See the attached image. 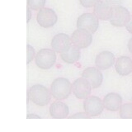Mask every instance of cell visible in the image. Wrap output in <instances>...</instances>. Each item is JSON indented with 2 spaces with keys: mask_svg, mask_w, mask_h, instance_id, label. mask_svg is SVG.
Wrapping results in <instances>:
<instances>
[{
  "mask_svg": "<svg viewBox=\"0 0 132 132\" xmlns=\"http://www.w3.org/2000/svg\"><path fill=\"white\" fill-rule=\"evenodd\" d=\"M92 85L84 77L78 78L73 82V93L78 99H86L92 92Z\"/></svg>",
  "mask_w": 132,
  "mask_h": 132,
  "instance_id": "obj_9",
  "label": "cell"
},
{
  "mask_svg": "<svg viewBox=\"0 0 132 132\" xmlns=\"http://www.w3.org/2000/svg\"><path fill=\"white\" fill-rule=\"evenodd\" d=\"M69 109L65 103L59 100L54 102L50 106V114L55 119H64L69 116Z\"/></svg>",
  "mask_w": 132,
  "mask_h": 132,
  "instance_id": "obj_16",
  "label": "cell"
},
{
  "mask_svg": "<svg viewBox=\"0 0 132 132\" xmlns=\"http://www.w3.org/2000/svg\"><path fill=\"white\" fill-rule=\"evenodd\" d=\"M104 103L97 96L87 97L84 102V109L90 117H97L104 110Z\"/></svg>",
  "mask_w": 132,
  "mask_h": 132,
  "instance_id": "obj_8",
  "label": "cell"
},
{
  "mask_svg": "<svg viewBox=\"0 0 132 132\" xmlns=\"http://www.w3.org/2000/svg\"><path fill=\"white\" fill-rule=\"evenodd\" d=\"M130 13L126 7L121 5L113 6V12L110 18L111 24L114 27H125L130 19Z\"/></svg>",
  "mask_w": 132,
  "mask_h": 132,
  "instance_id": "obj_4",
  "label": "cell"
},
{
  "mask_svg": "<svg viewBox=\"0 0 132 132\" xmlns=\"http://www.w3.org/2000/svg\"><path fill=\"white\" fill-rule=\"evenodd\" d=\"M37 67L41 69H51L56 62V54L54 50L41 49L37 52L35 57Z\"/></svg>",
  "mask_w": 132,
  "mask_h": 132,
  "instance_id": "obj_3",
  "label": "cell"
},
{
  "mask_svg": "<svg viewBox=\"0 0 132 132\" xmlns=\"http://www.w3.org/2000/svg\"><path fill=\"white\" fill-rule=\"evenodd\" d=\"M27 22L28 23L30 22V20L31 19V8L27 7Z\"/></svg>",
  "mask_w": 132,
  "mask_h": 132,
  "instance_id": "obj_25",
  "label": "cell"
},
{
  "mask_svg": "<svg viewBox=\"0 0 132 132\" xmlns=\"http://www.w3.org/2000/svg\"><path fill=\"white\" fill-rule=\"evenodd\" d=\"M104 106L110 111H118L122 105V97L117 93H110L106 94L103 99Z\"/></svg>",
  "mask_w": 132,
  "mask_h": 132,
  "instance_id": "obj_15",
  "label": "cell"
},
{
  "mask_svg": "<svg viewBox=\"0 0 132 132\" xmlns=\"http://www.w3.org/2000/svg\"><path fill=\"white\" fill-rule=\"evenodd\" d=\"M36 21L40 27L44 28H50L56 24L58 16L56 12L51 8L43 7L37 12Z\"/></svg>",
  "mask_w": 132,
  "mask_h": 132,
  "instance_id": "obj_5",
  "label": "cell"
},
{
  "mask_svg": "<svg viewBox=\"0 0 132 132\" xmlns=\"http://www.w3.org/2000/svg\"><path fill=\"white\" fill-rule=\"evenodd\" d=\"M104 1L107 2L111 3V5H120V4H121L125 0H104Z\"/></svg>",
  "mask_w": 132,
  "mask_h": 132,
  "instance_id": "obj_23",
  "label": "cell"
},
{
  "mask_svg": "<svg viewBox=\"0 0 132 132\" xmlns=\"http://www.w3.org/2000/svg\"><path fill=\"white\" fill-rule=\"evenodd\" d=\"M72 44L79 49H85L88 47L93 42V36L90 31L84 29L78 28L71 36Z\"/></svg>",
  "mask_w": 132,
  "mask_h": 132,
  "instance_id": "obj_7",
  "label": "cell"
},
{
  "mask_svg": "<svg viewBox=\"0 0 132 132\" xmlns=\"http://www.w3.org/2000/svg\"><path fill=\"white\" fill-rule=\"evenodd\" d=\"M91 117L88 115L86 112H78L76 114H73L69 117V119H89Z\"/></svg>",
  "mask_w": 132,
  "mask_h": 132,
  "instance_id": "obj_22",
  "label": "cell"
},
{
  "mask_svg": "<svg viewBox=\"0 0 132 132\" xmlns=\"http://www.w3.org/2000/svg\"><path fill=\"white\" fill-rule=\"evenodd\" d=\"M120 117L122 119H132V103H125L120 108Z\"/></svg>",
  "mask_w": 132,
  "mask_h": 132,
  "instance_id": "obj_18",
  "label": "cell"
},
{
  "mask_svg": "<svg viewBox=\"0 0 132 132\" xmlns=\"http://www.w3.org/2000/svg\"><path fill=\"white\" fill-rule=\"evenodd\" d=\"M73 90V85L65 78H57L53 81L51 86L52 97L56 100H64L68 98Z\"/></svg>",
  "mask_w": 132,
  "mask_h": 132,
  "instance_id": "obj_1",
  "label": "cell"
},
{
  "mask_svg": "<svg viewBox=\"0 0 132 132\" xmlns=\"http://www.w3.org/2000/svg\"><path fill=\"white\" fill-rule=\"evenodd\" d=\"M81 52L80 49L76 46H71L68 51L60 53V58L64 62L67 64H74L80 59Z\"/></svg>",
  "mask_w": 132,
  "mask_h": 132,
  "instance_id": "obj_17",
  "label": "cell"
},
{
  "mask_svg": "<svg viewBox=\"0 0 132 132\" xmlns=\"http://www.w3.org/2000/svg\"><path fill=\"white\" fill-rule=\"evenodd\" d=\"M126 30L128 31V32L130 33V34H132V16H130V19L129 21V22L126 24Z\"/></svg>",
  "mask_w": 132,
  "mask_h": 132,
  "instance_id": "obj_24",
  "label": "cell"
},
{
  "mask_svg": "<svg viewBox=\"0 0 132 132\" xmlns=\"http://www.w3.org/2000/svg\"><path fill=\"white\" fill-rule=\"evenodd\" d=\"M82 77L88 80L93 88H99L103 81V74L100 71V69L96 67L86 68L82 73Z\"/></svg>",
  "mask_w": 132,
  "mask_h": 132,
  "instance_id": "obj_11",
  "label": "cell"
},
{
  "mask_svg": "<svg viewBox=\"0 0 132 132\" xmlns=\"http://www.w3.org/2000/svg\"><path fill=\"white\" fill-rule=\"evenodd\" d=\"M113 12V7L111 3L106 1H100L93 7V13L98 19L102 21L110 20Z\"/></svg>",
  "mask_w": 132,
  "mask_h": 132,
  "instance_id": "obj_13",
  "label": "cell"
},
{
  "mask_svg": "<svg viewBox=\"0 0 132 132\" xmlns=\"http://www.w3.org/2000/svg\"><path fill=\"white\" fill-rule=\"evenodd\" d=\"M27 117L29 118V119H31V118H36V119H40L41 117H40V116L38 115H36V114H28L27 116Z\"/></svg>",
  "mask_w": 132,
  "mask_h": 132,
  "instance_id": "obj_26",
  "label": "cell"
},
{
  "mask_svg": "<svg viewBox=\"0 0 132 132\" xmlns=\"http://www.w3.org/2000/svg\"><path fill=\"white\" fill-rule=\"evenodd\" d=\"M77 27L94 33L99 27V19L94 13H84L77 20Z\"/></svg>",
  "mask_w": 132,
  "mask_h": 132,
  "instance_id": "obj_6",
  "label": "cell"
},
{
  "mask_svg": "<svg viewBox=\"0 0 132 132\" xmlns=\"http://www.w3.org/2000/svg\"><path fill=\"white\" fill-rule=\"evenodd\" d=\"M101 0H79L80 4L84 7H94Z\"/></svg>",
  "mask_w": 132,
  "mask_h": 132,
  "instance_id": "obj_21",
  "label": "cell"
},
{
  "mask_svg": "<svg viewBox=\"0 0 132 132\" xmlns=\"http://www.w3.org/2000/svg\"><path fill=\"white\" fill-rule=\"evenodd\" d=\"M115 64V55L112 52L104 51L97 55L95 59V64L100 70L110 69Z\"/></svg>",
  "mask_w": 132,
  "mask_h": 132,
  "instance_id": "obj_12",
  "label": "cell"
},
{
  "mask_svg": "<svg viewBox=\"0 0 132 132\" xmlns=\"http://www.w3.org/2000/svg\"><path fill=\"white\" fill-rule=\"evenodd\" d=\"M27 94L31 101L40 106H46L51 99V93L46 87L41 84H35L28 90Z\"/></svg>",
  "mask_w": 132,
  "mask_h": 132,
  "instance_id": "obj_2",
  "label": "cell"
},
{
  "mask_svg": "<svg viewBox=\"0 0 132 132\" xmlns=\"http://www.w3.org/2000/svg\"><path fill=\"white\" fill-rule=\"evenodd\" d=\"M127 47H128V50H129V51L132 54V37L129 40V41H128Z\"/></svg>",
  "mask_w": 132,
  "mask_h": 132,
  "instance_id": "obj_27",
  "label": "cell"
},
{
  "mask_svg": "<svg viewBox=\"0 0 132 132\" xmlns=\"http://www.w3.org/2000/svg\"><path fill=\"white\" fill-rule=\"evenodd\" d=\"M71 38L65 33H59L54 36L51 40V47L56 53L68 51L71 47Z\"/></svg>",
  "mask_w": 132,
  "mask_h": 132,
  "instance_id": "obj_10",
  "label": "cell"
},
{
  "mask_svg": "<svg viewBox=\"0 0 132 132\" xmlns=\"http://www.w3.org/2000/svg\"><path fill=\"white\" fill-rule=\"evenodd\" d=\"M46 0H27V6L31 10L37 11L43 8L45 5Z\"/></svg>",
  "mask_w": 132,
  "mask_h": 132,
  "instance_id": "obj_19",
  "label": "cell"
},
{
  "mask_svg": "<svg viewBox=\"0 0 132 132\" xmlns=\"http://www.w3.org/2000/svg\"><path fill=\"white\" fill-rule=\"evenodd\" d=\"M115 69L121 76H127L132 73V59L129 56H121L115 62Z\"/></svg>",
  "mask_w": 132,
  "mask_h": 132,
  "instance_id": "obj_14",
  "label": "cell"
},
{
  "mask_svg": "<svg viewBox=\"0 0 132 132\" xmlns=\"http://www.w3.org/2000/svg\"><path fill=\"white\" fill-rule=\"evenodd\" d=\"M27 64H30L31 62L33 60V58L36 57L35 56V49L29 44H27Z\"/></svg>",
  "mask_w": 132,
  "mask_h": 132,
  "instance_id": "obj_20",
  "label": "cell"
}]
</instances>
